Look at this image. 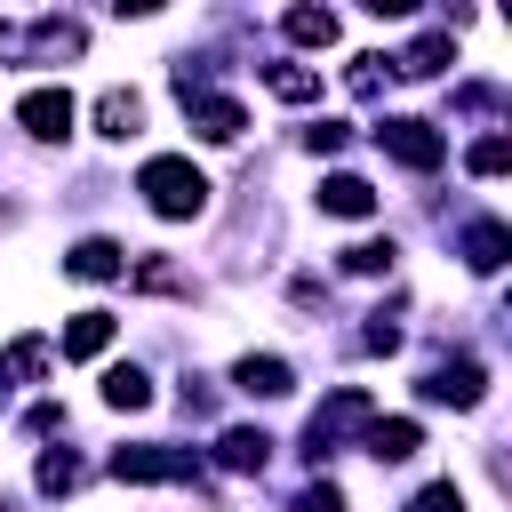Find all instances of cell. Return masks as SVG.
Segmentation results:
<instances>
[{"label":"cell","mask_w":512,"mask_h":512,"mask_svg":"<svg viewBox=\"0 0 512 512\" xmlns=\"http://www.w3.org/2000/svg\"><path fill=\"white\" fill-rule=\"evenodd\" d=\"M136 192L152 200V216H200L208 208V176L192 168V160H176V152H160V160H144V176H136Z\"/></svg>","instance_id":"1"},{"label":"cell","mask_w":512,"mask_h":512,"mask_svg":"<svg viewBox=\"0 0 512 512\" xmlns=\"http://www.w3.org/2000/svg\"><path fill=\"white\" fill-rule=\"evenodd\" d=\"M368 416H376V408H368V392H360V384L328 392V400L312 408V424H304V456H312V464H320V456H336L352 432H368Z\"/></svg>","instance_id":"2"},{"label":"cell","mask_w":512,"mask_h":512,"mask_svg":"<svg viewBox=\"0 0 512 512\" xmlns=\"http://www.w3.org/2000/svg\"><path fill=\"white\" fill-rule=\"evenodd\" d=\"M112 480L160 488V480H200V464H192V448H160V440H144V448H120V456H112Z\"/></svg>","instance_id":"3"},{"label":"cell","mask_w":512,"mask_h":512,"mask_svg":"<svg viewBox=\"0 0 512 512\" xmlns=\"http://www.w3.org/2000/svg\"><path fill=\"white\" fill-rule=\"evenodd\" d=\"M376 144H384L400 168H416V176H424V168H440V152H448L432 120H384V128H376Z\"/></svg>","instance_id":"4"},{"label":"cell","mask_w":512,"mask_h":512,"mask_svg":"<svg viewBox=\"0 0 512 512\" xmlns=\"http://www.w3.org/2000/svg\"><path fill=\"white\" fill-rule=\"evenodd\" d=\"M72 88H32L24 104H16V128L24 136H40V144H56V136H72Z\"/></svg>","instance_id":"5"},{"label":"cell","mask_w":512,"mask_h":512,"mask_svg":"<svg viewBox=\"0 0 512 512\" xmlns=\"http://www.w3.org/2000/svg\"><path fill=\"white\" fill-rule=\"evenodd\" d=\"M480 392H488V368L480 360H440L424 376V400H440V408H480Z\"/></svg>","instance_id":"6"},{"label":"cell","mask_w":512,"mask_h":512,"mask_svg":"<svg viewBox=\"0 0 512 512\" xmlns=\"http://www.w3.org/2000/svg\"><path fill=\"white\" fill-rule=\"evenodd\" d=\"M360 448H368L376 464H400V456H416V448H424V432H416V416H368Z\"/></svg>","instance_id":"7"},{"label":"cell","mask_w":512,"mask_h":512,"mask_svg":"<svg viewBox=\"0 0 512 512\" xmlns=\"http://www.w3.org/2000/svg\"><path fill=\"white\" fill-rule=\"evenodd\" d=\"M232 384L256 392V400H280V392H296V368H288L280 352H248V360L232 368Z\"/></svg>","instance_id":"8"},{"label":"cell","mask_w":512,"mask_h":512,"mask_svg":"<svg viewBox=\"0 0 512 512\" xmlns=\"http://www.w3.org/2000/svg\"><path fill=\"white\" fill-rule=\"evenodd\" d=\"M184 112H192V128H200L208 144H232V136L248 128V112H240L232 96H184Z\"/></svg>","instance_id":"9"},{"label":"cell","mask_w":512,"mask_h":512,"mask_svg":"<svg viewBox=\"0 0 512 512\" xmlns=\"http://www.w3.org/2000/svg\"><path fill=\"white\" fill-rule=\"evenodd\" d=\"M64 272L72 280H120L128 272V248L120 240H80V248H64Z\"/></svg>","instance_id":"10"},{"label":"cell","mask_w":512,"mask_h":512,"mask_svg":"<svg viewBox=\"0 0 512 512\" xmlns=\"http://www.w3.org/2000/svg\"><path fill=\"white\" fill-rule=\"evenodd\" d=\"M320 208H328V216H368V208H376V192H368V176L336 168V176H320Z\"/></svg>","instance_id":"11"},{"label":"cell","mask_w":512,"mask_h":512,"mask_svg":"<svg viewBox=\"0 0 512 512\" xmlns=\"http://www.w3.org/2000/svg\"><path fill=\"white\" fill-rule=\"evenodd\" d=\"M504 256H512V232H504L496 216H480V224H464V264H472V272H496Z\"/></svg>","instance_id":"12"},{"label":"cell","mask_w":512,"mask_h":512,"mask_svg":"<svg viewBox=\"0 0 512 512\" xmlns=\"http://www.w3.org/2000/svg\"><path fill=\"white\" fill-rule=\"evenodd\" d=\"M112 344V312H72L64 320V360H96Z\"/></svg>","instance_id":"13"},{"label":"cell","mask_w":512,"mask_h":512,"mask_svg":"<svg viewBox=\"0 0 512 512\" xmlns=\"http://www.w3.org/2000/svg\"><path fill=\"white\" fill-rule=\"evenodd\" d=\"M136 120H144V96L136 88H104L96 96V128L104 136H136Z\"/></svg>","instance_id":"14"},{"label":"cell","mask_w":512,"mask_h":512,"mask_svg":"<svg viewBox=\"0 0 512 512\" xmlns=\"http://www.w3.org/2000/svg\"><path fill=\"white\" fill-rule=\"evenodd\" d=\"M216 456H224L232 472H264V456H272V440H264L256 424H232V432L216 440Z\"/></svg>","instance_id":"15"},{"label":"cell","mask_w":512,"mask_h":512,"mask_svg":"<svg viewBox=\"0 0 512 512\" xmlns=\"http://www.w3.org/2000/svg\"><path fill=\"white\" fill-rule=\"evenodd\" d=\"M280 32H288L296 48H336V16H328V8H288Z\"/></svg>","instance_id":"16"},{"label":"cell","mask_w":512,"mask_h":512,"mask_svg":"<svg viewBox=\"0 0 512 512\" xmlns=\"http://www.w3.org/2000/svg\"><path fill=\"white\" fill-rule=\"evenodd\" d=\"M264 88H272L280 104H312V96H320V72H304V64H264Z\"/></svg>","instance_id":"17"},{"label":"cell","mask_w":512,"mask_h":512,"mask_svg":"<svg viewBox=\"0 0 512 512\" xmlns=\"http://www.w3.org/2000/svg\"><path fill=\"white\" fill-rule=\"evenodd\" d=\"M144 400H152V376L144 368H112L104 376V408H144Z\"/></svg>","instance_id":"18"},{"label":"cell","mask_w":512,"mask_h":512,"mask_svg":"<svg viewBox=\"0 0 512 512\" xmlns=\"http://www.w3.org/2000/svg\"><path fill=\"white\" fill-rule=\"evenodd\" d=\"M72 488H80V456L72 448H48L40 456V496H72Z\"/></svg>","instance_id":"19"},{"label":"cell","mask_w":512,"mask_h":512,"mask_svg":"<svg viewBox=\"0 0 512 512\" xmlns=\"http://www.w3.org/2000/svg\"><path fill=\"white\" fill-rule=\"evenodd\" d=\"M40 368H48V344H40V336H24V344L0 352V384H24V376H40Z\"/></svg>","instance_id":"20"},{"label":"cell","mask_w":512,"mask_h":512,"mask_svg":"<svg viewBox=\"0 0 512 512\" xmlns=\"http://www.w3.org/2000/svg\"><path fill=\"white\" fill-rule=\"evenodd\" d=\"M392 256H400L392 240H352V248H344V272H360V280H368V272H392Z\"/></svg>","instance_id":"21"},{"label":"cell","mask_w":512,"mask_h":512,"mask_svg":"<svg viewBox=\"0 0 512 512\" xmlns=\"http://www.w3.org/2000/svg\"><path fill=\"white\" fill-rule=\"evenodd\" d=\"M440 64H448V32H424V40L400 56V72H416V80H424V72H440Z\"/></svg>","instance_id":"22"},{"label":"cell","mask_w":512,"mask_h":512,"mask_svg":"<svg viewBox=\"0 0 512 512\" xmlns=\"http://www.w3.org/2000/svg\"><path fill=\"white\" fill-rule=\"evenodd\" d=\"M504 168H512V144L504 136H480L472 144V176H504Z\"/></svg>","instance_id":"23"},{"label":"cell","mask_w":512,"mask_h":512,"mask_svg":"<svg viewBox=\"0 0 512 512\" xmlns=\"http://www.w3.org/2000/svg\"><path fill=\"white\" fill-rule=\"evenodd\" d=\"M408 512H464V496H456L448 480H432V488H416V496H408Z\"/></svg>","instance_id":"24"},{"label":"cell","mask_w":512,"mask_h":512,"mask_svg":"<svg viewBox=\"0 0 512 512\" xmlns=\"http://www.w3.org/2000/svg\"><path fill=\"white\" fill-rule=\"evenodd\" d=\"M304 144H312V152H344V144H352V128H344V120H312V128H304Z\"/></svg>","instance_id":"25"},{"label":"cell","mask_w":512,"mask_h":512,"mask_svg":"<svg viewBox=\"0 0 512 512\" xmlns=\"http://www.w3.org/2000/svg\"><path fill=\"white\" fill-rule=\"evenodd\" d=\"M296 512H344V488H336V480H312V488L296 496Z\"/></svg>","instance_id":"26"},{"label":"cell","mask_w":512,"mask_h":512,"mask_svg":"<svg viewBox=\"0 0 512 512\" xmlns=\"http://www.w3.org/2000/svg\"><path fill=\"white\" fill-rule=\"evenodd\" d=\"M360 344H368V352H400V328H392V320H384V312H376V320H368V336H360Z\"/></svg>","instance_id":"27"}]
</instances>
